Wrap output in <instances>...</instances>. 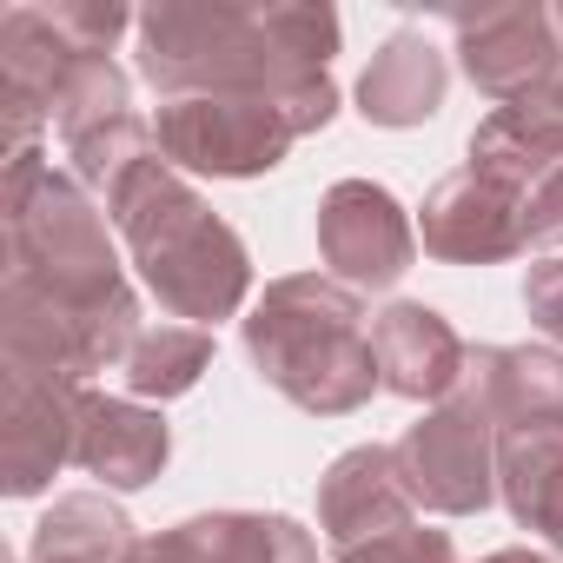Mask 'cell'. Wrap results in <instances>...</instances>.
Here are the masks:
<instances>
[{"instance_id": "484cf974", "label": "cell", "mask_w": 563, "mask_h": 563, "mask_svg": "<svg viewBox=\"0 0 563 563\" xmlns=\"http://www.w3.org/2000/svg\"><path fill=\"white\" fill-rule=\"evenodd\" d=\"M126 563H179V556H173V550H166V543H159V537H140V543H133V556H126Z\"/></svg>"}, {"instance_id": "603a6c76", "label": "cell", "mask_w": 563, "mask_h": 563, "mask_svg": "<svg viewBox=\"0 0 563 563\" xmlns=\"http://www.w3.org/2000/svg\"><path fill=\"white\" fill-rule=\"evenodd\" d=\"M523 245L563 252V159L550 173H537L530 192H523Z\"/></svg>"}, {"instance_id": "9a60e30c", "label": "cell", "mask_w": 563, "mask_h": 563, "mask_svg": "<svg viewBox=\"0 0 563 563\" xmlns=\"http://www.w3.org/2000/svg\"><path fill=\"white\" fill-rule=\"evenodd\" d=\"M444 93H451V54L424 27H398L372 54V67L358 74V113L372 126H391V133L438 120Z\"/></svg>"}, {"instance_id": "4316f807", "label": "cell", "mask_w": 563, "mask_h": 563, "mask_svg": "<svg viewBox=\"0 0 563 563\" xmlns=\"http://www.w3.org/2000/svg\"><path fill=\"white\" fill-rule=\"evenodd\" d=\"M543 107H550V120H556V126H563V74H556V80H550V87H543Z\"/></svg>"}, {"instance_id": "5b68a950", "label": "cell", "mask_w": 563, "mask_h": 563, "mask_svg": "<svg viewBox=\"0 0 563 563\" xmlns=\"http://www.w3.org/2000/svg\"><path fill=\"white\" fill-rule=\"evenodd\" d=\"M339 120V80L312 74L299 93H199V100H159L153 146L173 173L199 179H265L286 166V153L306 133H325Z\"/></svg>"}, {"instance_id": "83f0119b", "label": "cell", "mask_w": 563, "mask_h": 563, "mask_svg": "<svg viewBox=\"0 0 563 563\" xmlns=\"http://www.w3.org/2000/svg\"><path fill=\"white\" fill-rule=\"evenodd\" d=\"M550 14H556V34H563V8H550Z\"/></svg>"}, {"instance_id": "52a82bcc", "label": "cell", "mask_w": 563, "mask_h": 563, "mask_svg": "<svg viewBox=\"0 0 563 563\" xmlns=\"http://www.w3.org/2000/svg\"><path fill=\"white\" fill-rule=\"evenodd\" d=\"M398 484L431 517H477L497 504V424L471 385H457L444 405H431L405 438L391 444Z\"/></svg>"}, {"instance_id": "7c38bea8", "label": "cell", "mask_w": 563, "mask_h": 563, "mask_svg": "<svg viewBox=\"0 0 563 563\" xmlns=\"http://www.w3.org/2000/svg\"><path fill=\"white\" fill-rule=\"evenodd\" d=\"M372 358H378V385L391 398L411 405H444L464 385L471 345L457 339V325L424 306V299H391L385 312H372Z\"/></svg>"}, {"instance_id": "7402d4cb", "label": "cell", "mask_w": 563, "mask_h": 563, "mask_svg": "<svg viewBox=\"0 0 563 563\" xmlns=\"http://www.w3.org/2000/svg\"><path fill=\"white\" fill-rule=\"evenodd\" d=\"M339 563H457V550H451V530L411 523V530H391V537H378L365 550H345Z\"/></svg>"}, {"instance_id": "8992f818", "label": "cell", "mask_w": 563, "mask_h": 563, "mask_svg": "<svg viewBox=\"0 0 563 563\" xmlns=\"http://www.w3.org/2000/svg\"><path fill=\"white\" fill-rule=\"evenodd\" d=\"M140 27L120 0H54V8L0 14V107H8V153L34 146L54 126V100L80 60L113 54V41Z\"/></svg>"}, {"instance_id": "9c48e42d", "label": "cell", "mask_w": 563, "mask_h": 563, "mask_svg": "<svg viewBox=\"0 0 563 563\" xmlns=\"http://www.w3.org/2000/svg\"><path fill=\"white\" fill-rule=\"evenodd\" d=\"M80 411L87 385L0 365V490L41 497L80 451Z\"/></svg>"}, {"instance_id": "8fae6325", "label": "cell", "mask_w": 563, "mask_h": 563, "mask_svg": "<svg viewBox=\"0 0 563 563\" xmlns=\"http://www.w3.org/2000/svg\"><path fill=\"white\" fill-rule=\"evenodd\" d=\"M523 192H530V186H517V179L484 173V166L464 159V166L444 173V179L424 192V206H418V239H424V252L444 258V265H504V258L530 252V245H523Z\"/></svg>"}, {"instance_id": "ac0fdd59", "label": "cell", "mask_w": 563, "mask_h": 563, "mask_svg": "<svg viewBox=\"0 0 563 563\" xmlns=\"http://www.w3.org/2000/svg\"><path fill=\"white\" fill-rule=\"evenodd\" d=\"M497 504L517 530L543 537L563 556V424L497 438Z\"/></svg>"}, {"instance_id": "6da1fadb", "label": "cell", "mask_w": 563, "mask_h": 563, "mask_svg": "<svg viewBox=\"0 0 563 563\" xmlns=\"http://www.w3.org/2000/svg\"><path fill=\"white\" fill-rule=\"evenodd\" d=\"M8 225V278H0V365H27L47 378L87 385L93 372H120L140 325V292L113 252L107 206L41 146L8 153L0 186Z\"/></svg>"}, {"instance_id": "277c9868", "label": "cell", "mask_w": 563, "mask_h": 563, "mask_svg": "<svg viewBox=\"0 0 563 563\" xmlns=\"http://www.w3.org/2000/svg\"><path fill=\"white\" fill-rule=\"evenodd\" d=\"M239 345L278 398L312 418H352L372 405V391H385L365 306L332 272L272 278L239 319Z\"/></svg>"}, {"instance_id": "d4e9b609", "label": "cell", "mask_w": 563, "mask_h": 563, "mask_svg": "<svg viewBox=\"0 0 563 563\" xmlns=\"http://www.w3.org/2000/svg\"><path fill=\"white\" fill-rule=\"evenodd\" d=\"M477 563H563L556 550H530V543H510V550H490V556H477Z\"/></svg>"}, {"instance_id": "cb8c5ba5", "label": "cell", "mask_w": 563, "mask_h": 563, "mask_svg": "<svg viewBox=\"0 0 563 563\" xmlns=\"http://www.w3.org/2000/svg\"><path fill=\"white\" fill-rule=\"evenodd\" d=\"M523 312H530V325L563 352V252H556V258H537V265L523 272Z\"/></svg>"}, {"instance_id": "3957f363", "label": "cell", "mask_w": 563, "mask_h": 563, "mask_svg": "<svg viewBox=\"0 0 563 563\" xmlns=\"http://www.w3.org/2000/svg\"><path fill=\"white\" fill-rule=\"evenodd\" d=\"M100 206L140 272V286L159 299V312L173 325H219V319L245 312V299H252L245 239L159 153L140 159Z\"/></svg>"}, {"instance_id": "2e32d148", "label": "cell", "mask_w": 563, "mask_h": 563, "mask_svg": "<svg viewBox=\"0 0 563 563\" xmlns=\"http://www.w3.org/2000/svg\"><path fill=\"white\" fill-rule=\"evenodd\" d=\"M464 385L484 398L497 438L563 424V352L556 345H471Z\"/></svg>"}, {"instance_id": "e0dca14e", "label": "cell", "mask_w": 563, "mask_h": 563, "mask_svg": "<svg viewBox=\"0 0 563 563\" xmlns=\"http://www.w3.org/2000/svg\"><path fill=\"white\" fill-rule=\"evenodd\" d=\"M179 563H319V537L286 510H199L159 530Z\"/></svg>"}, {"instance_id": "44dd1931", "label": "cell", "mask_w": 563, "mask_h": 563, "mask_svg": "<svg viewBox=\"0 0 563 563\" xmlns=\"http://www.w3.org/2000/svg\"><path fill=\"white\" fill-rule=\"evenodd\" d=\"M120 113H133V80L120 74L113 54H100V60H80L67 74V87L54 100V133L74 140V133H93V126H107Z\"/></svg>"}, {"instance_id": "ffe728a7", "label": "cell", "mask_w": 563, "mask_h": 563, "mask_svg": "<svg viewBox=\"0 0 563 563\" xmlns=\"http://www.w3.org/2000/svg\"><path fill=\"white\" fill-rule=\"evenodd\" d=\"M120 372H126V398H140V405L186 398L212 372V332L206 325H146Z\"/></svg>"}, {"instance_id": "ba28073f", "label": "cell", "mask_w": 563, "mask_h": 563, "mask_svg": "<svg viewBox=\"0 0 563 563\" xmlns=\"http://www.w3.org/2000/svg\"><path fill=\"white\" fill-rule=\"evenodd\" d=\"M444 27H451V54H457L464 80H471L490 107L530 100V93H543V87L563 74V34H556V14L543 8V0L451 8Z\"/></svg>"}, {"instance_id": "30bf717a", "label": "cell", "mask_w": 563, "mask_h": 563, "mask_svg": "<svg viewBox=\"0 0 563 563\" xmlns=\"http://www.w3.org/2000/svg\"><path fill=\"white\" fill-rule=\"evenodd\" d=\"M319 258L352 292H391L418 258V225L391 186L339 179L319 199Z\"/></svg>"}, {"instance_id": "7a4b0ae2", "label": "cell", "mask_w": 563, "mask_h": 563, "mask_svg": "<svg viewBox=\"0 0 563 563\" xmlns=\"http://www.w3.org/2000/svg\"><path fill=\"white\" fill-rule=\"evenodd\" d=\"M339 14L278 0H153L133 27V67L159 100L199 93H299L312 74H332Z\"/></svg>"}, {"instance_id": "5bb4252c", "label": "cell", "mask_w": 563, "mask_h": 563, "mask_svg": "<svg viewBox=\"0 0 563 563\" xmlns=\"http://www.w3.org/2000/svg\"><path fill=\"white\" fill-rule=\"evenodd\" d=\"M74 464L87 477H100V490H146L166 464H173V424L140 405V398H113L87 385V411H80V451Z\"/></svg>"}, {"instance_id": "d6986e66", "label": "cell", "mask_w": 563, "mask_h": 563, "mask_svg": "<svg viewBox=\"0 0 563 563\" xmlns=\"http://www.w3.org/2000/svg\"><path fill=\"white\" fill-rule=\"evenodd\" d=\"M133 517L113 504V490H67L34 523L27 563H126L133 556Z\"/></svg>"}, {"instance_id": "4fadbf2b", "label": "cell", "mask_w": 563, "mask_h": 563, "mask_svg": "<svg viewBox=\"0 0 563 563\" xmlns=\"http://www.w3.org/2000/svg\"><path fill=\"white\" fill-rule=\"evenodd\" d=\"M411 523H418V504L398 484L391 444H352L325 464V477H319V537L332 543V556L365 550V543H378L391 530H411Z\"/></svg>"}]
</instances>
